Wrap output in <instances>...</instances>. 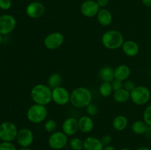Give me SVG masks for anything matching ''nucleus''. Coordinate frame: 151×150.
<instances>
[{"label":"nucleus","instance_id":"nucleus-1","mask_svg":"<svg viewBox=\"0 0 151 150\" xmlns=\"http://www.w3.org/2000/svg\"><path fill=\"white\" fill-rule=\"evenodd\" d=\"M93 95L86 87H78L71 92L70 103L77 108H86L92 102Z\"/></svg>","mask_w":151,"mask_h":150},{"label":"nucleus","instance_id":"nucleus-2","mask_svg":"<svg viewBox=\"0 0 151 150\" xmlns=\"http://www.w3.org/2000/svg\"><path fill=\"white\" fill-rule=\"evenodd\" d=\"M30 97L35 104L47 106L52 101V89L45 84H37L30 91Z\"/></svg>","mask_w":151,"mask_h":150},{"label":"nucleus","instance_id":"nucleus-3","mask_svg":"<svg viewBox=\"0 0 151 150\" xmlns=\"http://www.w3.org/2000/svg\"><path fill=\"white\" fill-rule=\"evenodd\" d=\"M124 41L122 33L116 29H109L103 34L101 42L105 48L110 50H115L122 47Z\"/></svg>","mask_w":151,"mask_h":150},{"label":"nucleus","instance_id":"nucleus-4","mask_svg":"<svg viewBox=\"0 0 151 150\" xmlns=\"http://www.w3.org/2000/svg\"><path fill=\"white\" fill-rule=\"evenodd\" d=\"M26 116L27 119L29 122L35 124H38L47 119L48 110L46 106L34 104L28 108Z\"/></svg>","mask_w":151,"mask_h":150},{"label":"nucleus","instance_id":"nucleus-5","mask_svg":"<svg viewBox=\"0 0 151 150\" xmlns=\"http://www.w3.org/2000/svg\"><path fill=\"white\" fill-rule=\"evenodd\" d=\"M151 93L150 89L145 85L136 86L131 92V100L136 105L142 106L147 104L150 100Z\"/></svg>","mask_w":151,"mask_h":150},{"label":"nucleus","instance_id":"nucleus-6","mask_svg":"<svg viewBox=\"0 0 151 150\" xmlns=\"http://www.w3.org/2000/svg\"><path fill=\"white\" fill-rule=\"evenodd\" d=\"M18 132L17 126L13 122L4 121L0 124V139L2 141H13L16 139Z\"/></svg>","mask_w":151,"mask_h":150},{"label":"nucleus","instance_id":"nucleus-7","mask_svg":"<svg viewBox=\"0 0 151 150\" xmlns=\"http://www.w3.org/2000/svg\"><path fill=\"white\" fill-rule=\"evenodd\" d=\"M68 135L63 131H55L51 133L48 138V144L54 150H60L64 148L68 144Z\"/></svg>","mask_w":151,"mask_h":150},{"label":"nucleus","instance_id":"nucleus-8","mask_svg":"<svg viewBox=\"0 0 151 150\" xmlns=\"http://www.w3.org/2000/svg\"><path fill=\"white\" fill-rule=\"evenodd\" d=\"M64 43V35L60 32L48 34L44 39V45L47 49L56 50L60 48Z\"/></svg>","mask_w":151,"mask_h":150},{"label":"nucleus","instance_id":"nucleus-9","mask_svg":"<svg viewBox=\"0 0 151 150\" xmlns=\"http://www.w3.org/2000/svg\"><path fill=\"white\" fill-rule=\"evenodd\" d=\"M71 93L64 87L59 86L52 89V99L56 104L63 106L70 102Z\"/></svg>","mask_w":151,"mask_h":150},{"label":"nucleus","instance_id":"nucleus-10","mask_svg":"<svg viewBox=\"0 0 151 150\" xmlns=\"http://www.w3.org/2000/svg\"><path fill=\"white\" fill-rule=\"evenodd\" d=\"M16 26V20L14 16L10 14L0 16V34L7 35L11 33Z\"/></svg>","mask_w":151,"mask_h":150},{"label":"nucleus","instance_id":"nucleus-11","mask_svg":"<svg viewBox=\"0 0 151 150\" xmlns=\"http://www.w3.org/2000/svg\"><path fill=\"white\" fill-rule=\"evenodd\" d=\"M16 141L22 148H28L34 141V134L29 128H22L18 132Z\"/></svg>","mask_w":151,"mask_h":150},{"label":"nucleus","instance_id":"nucleus-12","mask_svg":"<svg viewBox=\"0 0 151 150\" xmlns=\"http://www.w3.org/2000/svg\"><path fill=\"white\" fill-rule=\"evenodd\" d=\"M27 16L32 19H37L42 17L45 13V7L40 1H32L29 3L25 9Z\"/></svg>","mask_w":151,"mask_h":150},{"label":"nucleus","instance_id":"nucleus-13","mask_svg":"<svg viewBox=\"0 0 151 150\" xmlns=\"http://www.w3.org/2000/svg\"><path fill=\"white\" fill-rule=\"evenodd\" d=\"M100 10V6L94 0H86L81 4V7H80L81 13L85 17L87 18H92L94 16H97Z\"/></svg>","mask_w":151,"mask_h":150},{"label":"nucleus","instance_id":"nucleus-14","mask_svg":"<svg viewBox=\"0 0 151 150\" xmlns=\"http://www.w3.org/2000/svg\"><path fill=\"white\" fill-rule=\"evenodd\" d=\"M62 131L68 136H73L79 130L78 119L75 117L66 118L62 123Z\"/></svg>","mask_w":151,"mask_h":150},{"label":"nucleus","instance_id":"nucleus-15","mask_svg":"<svg viewBox=\"0 0 151 150\" xmlns=\"http://www.w3.org/2000/svg\"><path fill=\"white\" fill-rule=\"evenodd\" d=\"M121 48L124 54L129 57H135L139 52V46L138 44L133 40L124 41Z\"/></svg>","mask_w":151,"mask_h":150},{"label":"nucleus","instance_id":"nucleus-16","mask_svg":"<svg viewBox=\"0 0 151 150\" xmlns=\"http://www.w3.org/2000/svg\"><path fill=\"white\" fill-rule=\"evenodd\" d=\"M78 126L79 130L83 133H89L93 130L94 126V123L91 116L85 115L78 119Z\"/></svg>","mask_w":151,"mask_h":150},{"label":"nucleus","instance_id":"nucleus-17","mask_svg":"<svg viewBox=\"0 0 151 150\" xmlns=\"http://www.w3.org/2000/svg\"><path fill=\"white\" fill-rule=\"evenodd\" d=\"M104 145L101 140L94 136H88L83 141V150H103Z\"/></svg>","mask_w":151,"mask_h":150},{"label":"nucleus","instance_id":"nucleus-18","mask_svg":"<svg viewBox=\"0 0 151 150\" xmlns=\"http://www.w3.org/2000/svg\"><path fill=\"white\" fill-rule=\"evenodd\" d=\"M97 19L98 23L101 26H108L112 23L113 16L110 10L106 8H100L97 15Z\"/></svg>","mask_w":151,"mask_h":150},{"label":"nucleus","instance_id":"nucleus-19","mask_svg":"<svg viewBox=\"0 0 151 150\" xmlns=\"http://www.w3.org/2000/svg\"><path fill=\"white\" fill-rule=\"evenodd\" d=\"M131 73V69L128 65H119L116 69H114V78L118 80L124 82L128 79Z\"/></svg>","mask_w":151,"mask_h":150},{"label":"nucleus","instance_id":"nucleus-20","mask_svg":"<svg viewBox=\"0 0 151 150\" xmlns=\"http://www.w3.org/2000/svg\"><path fill=\"white\" fill-rule=\"evenodd\" d=\"M99 76L103 82H111L114 78V69L109 66H103L99 71Z\"/></svg>","mask_w":151,"mask_h":150},{"label":"nucleus","instance_id":"nucleus-21","mask_svg":"<svg viewBox=\"0 0 151 150\" xmlns=\"http://www.w3.org/2000/svg\"><path fill=\"white\" fill-rule=\"evenodd\" d=\"M128 124V120L126 116L123 115H118L114 119H113L112 121V126L116 131H121L125 130L127 128Z\"/></svg>","mask_w":151,"mask_h":150},{"label":"nucleus","instance_id":"nucleus-22","mask_svg":"<svg viewBox=\"0 0 151 150\" xmlns=\"http://www.w3.org/2000/svg\"><path fill=\"white\" fill-rule=\"evenodd\" d=\"M113 98L116 102L125 103L131 99V92L123 88L122 89L114 91Z\"/></svg>","mask_w":151,"mask_h":150},{"label":"nucleus","instance_id":"nucleus-23","mask_svg":"<svg viewBox=\"0 0 151 150\" xmlns=\"http://www.w3.org/2000/svg\"><path fill=\"white\" fill-rule=\"evenodd\" d=\"M148 129L147 124L142 120L135 121L131 125V130L136 135H145Z\"/></svg>","mask_w":151,"mask_h":150},{"label":"nucleus","instance_id":"nucleus-24","mask_svg":"<svg viewBox=\"0 0 151 150\" xmlns=\"http://www.w3.org/2000/svg\"><path fill=\"white\" fill-rule=\"evenodd\" d=\"M62 82H63V78L62 76L58 73H53L49 76L47 84L48 86L51 89L55 88L57 87L61 86Z\"/></svg>","mask_w":151,"mask_h":150},{"label":"nucleus","instance_id":"nucleus-25","mask_svg":"<svg viewBox=\"0 0 151 150\" xmlns=\"http://www.w3.org/2000/svg\"><path fill=\"white\" fill-rule=\"evenodd\" d=\"M114 90L112 88L111 82H103L99 87V92L100 94L103 97H108L111 95Z\"/></svg>","mask_w":151,"mask_h":150},{"label":"nucleus","instance_id":"nucleus-26","mask_svg":"<svg viewBox=\"0 0 151 150\" xmlns=\"http://www.w3.org/2000/svg\"><path fill=\"white\" fill-rule=\"evenodd\" d=\"M69 146L72 150L83 149V141L78 137L72 138L69 141Z\"/></svg>","mask_w":151,"mask_h":150},{"label":"nucleus","instance_id":"nucleus-27","mask_svg":"<svg viewBox=\"0 0 151 150\" xmlns=\"http://www.w3.org/2000/svg\"><path fill=\"white\" fill-rule=\"evenodd\" d=\"M44 127L46 132H49V133H52V132H55L57 129V122L54 119H48L44 123Z\"/></svg>","mask_w":151,"mask_h":150},{"label":"nucleus","instance_id":"nucleus-28","mask_svg":"<svg viewBox=\"0 0 151 150\" xmlns=\"http://www.w3.org/2000/svg\"><path fill=\"white\" fill-rule=\"evenodd\" d=\"M143 121L148 126H151V104L147 106L143 112Z\"/></svg>","mask_w":151,"mask_h":150},{"label":"nucleus","instance_id":"nucleus-29","mask_svg":"<svg viewBox=\"0 0 151 150\" xmlns=\"http://www.w3.org/2000/svg\"><path fill=\"white\" fill-rule=\"evenodd\" d=\"M86 111L89 116H95L99 113V108L95 104L91 102L86 107Z\"/></svg>","mask_w":151,"mask_h":150},{"label":"nucleus","instance_id":"nucleus-30","mask_svg":"<svg viewBox=\"0 0 151 150\" xmlns=\"http://www.w3.org/2000/svg\"><path fill=\"white\" fill-rule=\"evenodd\" d=\"M0 150H17L16 147L12 142L2 141L0 143Z\"/></svg>","mask_w":151,"mask_h":150},{"label":"nucleus","instance_id":"nucleus-31","mask_svg":"<svg viewBox=\"0 0 151 150\" xmlns=\"http://www.w3.org/2000/svg\"><path fill=\"white\" fill-rule=\"evenodd\" d=\"M135 87H136L135 84H134V82H133L132 80H130V79H127V80L124 81L123 88H125V89H126L127 91L131 92V91H132L135 88Z\"/></svg>","mask_w":151,"mask_h":150},{"label":"nucleus","instance_id":"nucleus-32","mask_svg":"<svg viewBox=\"0 0 151 150\" xmlns=\"http://www.w3.org/2000/svg\"><path fill=\"white\" fill-rule=\"evenodd\" d=\"M12 7L11 0H0V9L3 10H7Z\"/></svg>","mask_w":151,"mask_h":150},{"label":"nucleus","instance_id":"nucleus-33","mask_svg":"<svg viewBox=\"0 0 151 150\" xmlns=\"http://www.w3.org/2000/svg\"><path fill=\"white\" fill-rule=\"evenodd\" d=\"M111 85H112V88H113L114 91H117V90L123 88V82H122V81L114 79L111 82Z\"/></svg>","mask_w":151,"mask_h":150},{"label":"nucleus","instance_id":"nucleus-34","mask_svg":"<svg viewBox=\"0 0 151 150\" xmlns=\"http://www.w3.org/2000/svg\"><path fill=\"white\" fill-rule=\"evenodd\" d=\"M100 140H101L102 143H103V144L104 145V146H106L111 145V142H112V138H111V136L109 135H103Z\"/></svg>","mask_w":151,"mask_h":150},{"label":"nucleus","instance_id":"nucleus-35","mask_svg":"<svg viewBox=\"0 0 151 150\" xmlns=\"http://www.w3.org/2000/svg\"><path fill=\"white\" fill-rule=\"evenodd\" d=\"M100 8H105L109 4V0H97L96 1Z\"/></svg>","mask_w":151,"mask_h":150},{"label":"nucleus","instance_id":"nucleus-36","mask_svg":"<svg viewBox=\"0 0 151 150\" xmlns=\"http://www.w3.org/2000/svg\"><path fill=\"white\" fill-rule=\"evenodd\" d=\"M142 2L145 7H151V0H142Z\"/></svg>","mask_w":151,"mask_h":150},{"label":"nucleus","instance_id":"nucleus-37","mask_svg":"<svg viewBox=\"0 0 151 150\" xmlns=\"http://www.w3.org/2000/svg\"><path fill=\"white\" fill-rule=\"evenodd\" d=\"M145 136L147 137V138H151V126H148V129H147V132H145Z\"/></svg>","mask_w":151,"mask_h":150},{"label":"nucleus","instance_id":"nucleus-38","mask_svg":"<svg viewBox=\"0 0 151 150\" xmlns=\"http://www.w3.org/2000/svg\"><path fill=\"white\" fill-rule=\"evenodd\" d=\"M103 150H116V149L115 148L114 146H113L109 145V146H104Z\"/></svg>","mask_w":151,"mask_h":150},{"label":"nucleus","instance_id":"nucleus-39","mask_svg":"<svg viewBox=\"0 0 151 150\" xmlns=\"http://www.w3.org/2000/svg\"><path fill=\"white\" fill-rule=\"evenodd\" d=\"M136 150H151V149L149 148V147H146V146H141L137 148Z\"/></svg>","mask_w":151,"mask_h":150},{"label":"nucleus","instance_id":"nucleus-40","mask_svg":"<svg viewBox=\"0 0 151 150\" xmlns=\"http://www.w3.org/2000/svg\"><path fill=\"white\" fill-rule=\"evenodd\" d=\"M19 150H33V149H29V147H28V148H22Z\"/></svg>","mask_w":151,"mask_h":150},{"label":"nucleus","instance_id":"nucleus-41","mask_svg":"<svg viewBox=\"0 0 151 150\" xmlns=\"http://www.w3.org/2000/svg\"><path fill=\"white\" fill-rule=\"evenodd\" d=\"M120 150H131V149L128 148V147H124V148H122Z\"/></svg>","mask_w":151,"mask_h":150},{"label":"nucleus","instance_id":"nucleus-42","mask_svg":"<svg viewBox=\"0 0 151 150\" xmlns=\"http://www.w3.org/2000/svg\"><path fill=\"white\" fill-rule=\"evenodd\" d=\"M1 42H2V35L0 34V45H1Z\"/></svg>","mask_w":151,"mask_h":150}]
</instances>
